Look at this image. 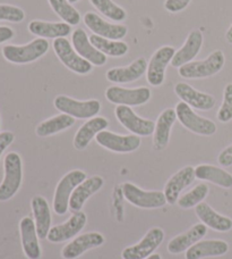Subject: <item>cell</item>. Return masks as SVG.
<instances>
[{"mask_svg":"<svg viewBox=\"0 0 232 259\" xmlns=\"http://www.w3.org/2000/svg\"><path fill=\"white\" fill-rule=\"evenodd\" d=\"M5 177L0 184V201H7L18 192L23 180L22 158L17 152H9L4 160Z\"/></svg>","mask_w":232,"mask_h":259,"instance_id":"6da1fadb","label":"cell"},{"mask_svg":"<svg viewBox=\"0 0 232 259\" xmlns=\"http://www.w3.org/2000/svg\"><path fill=\"white\" fill-rule=\"evenodd\" d=\"M50 44L48 40L38 38L25 46H5L3 56L6 61L13 64H29L38 61L48 53Z\"/></svg>","mask_w":232,"mask_h":259,"instance_id":"7a4b0ae2","label":"cell"},{"mask_svg":"<svg viewBox=\"0 0 232 259\" xmlns=\"http://www.w3.org/2000/svg\"><path fill=\"white\" fill-rule=\"evenodd\" d=\"M225 57L223 52L215 50L203 61L190 62L179 67V75L184 78H205L215 75L223 68Z\"/></svg>","mask_w":232,"mask_h":259,"instance_id":"3957f363","label":"cell"},{"mask_svg":"<svg viewBox=\"0 0 232 259\" xmlns=\"http://www.w3.org/2000/svg\"><path fill=\"white\" fill-rule=\"evenodd\" d=\"M86 180V174L80 169H74L60 180L54 191L53 210L57 215H65L68 211L72 193Z\"/></svg>","mask_w":232,"mask_h":259,"instance_id":"277c9868","label":"cell"},{"mask_svg":"<svg viewBox=\"0 0 232 259\" xmlns=\"http://www.w3.org/2000/svg\"><path fill=\"white\" fill-rule=\"evenodd\" d=\"M53 105L55 109H58L63 114H67L74 118L80 119L95 117L101 110L99 100L92 99L87 101H78L69 98L67 96L55 97Z\"/></svg>","mask_w":232,"mask_h":259,"instance_id":"5b68a950","label":"cell"},{"mask_svg":"<svg viewBox=\"0 0 232 259\" xmlns=\"http://www.w3.org/2000/svg\"><path fill=\"white\" fill-rule=\"evenodd\" d=\"M176 113H177L179 122L193 133L210 137L216 132V125L214 122L205 117L198 116L192 107L184 101L176 106Z\"/></svg>","mask_w":232,"mask_h":259,"instance_id":"8992f818","label":"cell"},{"mask_svg":"<svg viewBox=\"0 0 232 259\" xmlns=\"http://www.w3.org/2000/svg\"><path fill=\"white\" fill-rule=\"evenodd\" d=\"M53 50L59 61L62 62L68 69L81 75L90 73L93 65L85 61L74 49L71 42L66 38H58L53 40Z\"/></svg>","mask_w":232,"mask_h":259,"instance_id":"52a82bcc","label":"cell"},{"mask_svg":"<svg viewBox=\"0 0 232 259\" xmlns=\"http://www.w3.org/2000/svg\"><path fill=\"white\" fill-rule=\"evenodd\" d=\"M123 193L132 205L144 209H155L163 207L166 203L164 192L144 191L131 182L123 184Z\"/></svg>","mask_w":232,"mask_h":259,"instance_id":"ba28073f","label":"cell"},{"mask_svg":"<svg viewBox=\"0 0 232 259\" xmlns=\"http://www.w3.org/2000/svg\"><path fill=\"white\" fill-rule=\"evenodd\" d=\"M152 92L146 87L136 89H125L120 87H109L105 91V98L110 103L124 106H141L151 99Z\"/></svg>","mask_w":232,"mask_h":259,"instance_id":"9c48e42d","label":"cell"},{"mask_svg":"<svg viewBox=\"0 0 232 259\" xmlns=\"http://www.w3.org/2000/svg\"><path fill=\"white\" fill-rule=\"evenodd\" d=\"M115 117L124 127L138 137H148L154 133L155 123L150 119H144L134 113L129 106L119 105L114 110Z\"/></svg>","mask_w":232,"mask_h":259,"instance_id":"30bf717a","label":"cell"},{"mask_svg":"<svg viewBox=\"0 0 232 259\" xmlns=\"http://www.w3.org/2000/svg\"><path fill=\"white\" fill-rule=\"evenodd\" d=\"M175 54L176 50L173 47L164 46L157 49L151 57L146 69V78L151 85L160 87L164 82L165 68L172 62Z\"/></svg>","mask_w":232,"mask_h":259,"instance_id":"8fae6325","label":"cell"},{"mask_svg":"<svg viewBox=\"0 0 232 259\" xmlns=\"http://www.w3.org/2000/svg\"><path fill=\"white\" fill-rule=\"evenodd\" d=\"M164 232L160 228H153L146 233L141 241L132 247L124 249V259H146L153 255L155 249L163 242Z\"/></svg>","mask_w":232,"mask_h":259,"instance_id":"7c38bea8","label":"cell"},{"mask_svg":"<svg viewBox=\"0 0 232 259\" xmlns=\"http://www.w3.org/2000/svg\"><path fill=\"white\" fill-rule=\"evenodd\" d=\"M86 222L87 217L85 212H83L82 210L75 211L67 222L51 228L46 239H48V241L52 243L68 241L72 238L76 237L85 228Z\"/></svg>","mask_w":232,"mask_h":259,"instance_id":"4fadbf2b","label":"cell"},{"mask_svg":"<svg viewBox=\"0 0 232 259\" xmlns=\"http://www.w3.org/2000/svg\"><path fill=\"white\" fill-rule=\"evenodd\" d=\"M96 142L101 147L110 151L126 154L137 150L141 146V138L138 136H119L110 131H102L95 137Z\"/></svg>","mask_w":232,"mask_h":259,"instance_id":"5bb4252c","label":"cell"},{"mask_svg":"<svg viewBox=\"0 0 232 259\" xmlns=\"http://www.w3.org/2000/svg\"><path fill=\"white\" fill-rule=\"evenodd\" d=\"M85 25L96 35H100L102 38L110 40H120L127 35L128 29L122 24H112L104 21L95 13H86L84 17Z\"/></svg>","mask_w":232,"mask_h":259,"instance_id":"9a60e30c","label":"cell"},{"mask_svg":"<svg viewBox=\"0 0 232 259\" xmlns=\"http://www.w3.org/2000/svg\"><path fill=\"white\" fill-rule=\"evenodd\" d=\"M72 42L75 52L82 58L91 63L94 66H103L106 63V56L99 52L94 46L91 44L89 35L83 29H76L72 34Z\"/></svg>","mask_w":232,"mask_h":259,"instance_id":"2e32d148","label":"cell"},{"mask_svg":"<svg viewBox=\"0 0 232 259\" xmlns=\"http://www.w3.org/2000/svg\"><path fill=\"white\" fill-rule=\"evenodd\" d=\"M104 243V237L99 232L81 234L65 246L62 251L64 259H76L90 249L100 247Z\"/></svg>","mask_w":232,"mask_h":259,"instance_id":"e0dca14e","label":"cell"},{"mask_svg":"<svg viewBox=\"0 0 232 259\" xmlns=\"http://www.w3.org/2000/svg\"><path fill=\"white\" fill-rule=\"evenodd\" d=\"M175 92L184 103L199 110H210L215 106V98L211 95L197 91L187 83L180 82L175 87Z\"/></svg>","mask_w":232,"mask_h":259,"instance_id":"ac0fdd59","label":"cell"},{"mask_svg":"<svg viewBox=\"0 0 232 259\" xmlns=\"http://www.w3.org/2000/svg\"><path fill=\"white\" fill-rule=\"evenodd\" d=\"M195 178L196 177H195V168L193 166H186V167L176 173L166 182L164 187V196L166 202L170 203V205H173V203L177 202L180 193H182L184 189L189 187L194 182Z\"/></svg>","mask_w":232,"mask_h":259,"instance_id":"d6986e66","label":"cell"},{"mask_svg":"<svg viewBox=\"0 0 232 259\" xmlns=\"http://www.w3.org/2000/svg\"><path fill=\"white\" fill-rule=\"evenodd\" d=\"M20 232L22 247L25 256L29 259H40L41 248L39 243L38 232H36L35 222L31 217H24L20 222Z\"/></svg>","mask_w":232,"mask_h":259,"instance_id":"ffe728a7","label":"cell"},{"mask_svg":"<svg viewBox=\"0 0 232 259\" xmlns=\"http://www.w3.org/2000/svg\"><path fill=\"white\" fill-rule=\"evenodd\" d=\"M177 119L176 109L166 108L157 117L153 136V147L155 150H163L168 146L170 140V132L172 125Z\"/></svg>","mask_w":232,"mask_h":259,"instance_id":"44dd1931","label":"cell"},{"mask_svg":"<svg viewBox=\"0 0 232 259\" xmlns=\"http://www.w3.org/2000/svg\"><path fill=\"white\" fill-rule=\"evenodd\" d=\"M207 233V226L204 223L194 225L185 233L179 234L173 238L168 244V251L173 255H178L184 251H187L190 247L197 243L199 240L205 237Z\"/></svg>","mask_w":232,"mask_h":259,"instance_id":"7402d4cb","label":"cell"},{"mask_svg":"<svg viewBox=\"0 0 232 259\" xmlns=\"http://www.w3.org/2000/svg\"><path fill=\"white\" fill-rule=\"evenodd\" d=\"M203 46V34L199 30H193L187 36V40L178 52H176L171 65L173 67H182L183 65L190 63L201 52Z\"/></svg>","mask_w":232,"mask_h":259,"instance_id":"603a6c76","label":"cell"},{"mask_svg":"<svg viewBox=\"0 0 232 259\" xmlns=\"http://www.w3.org/2000/svg\"><path fill=\"white\" fill-rule=\"evenodd\" d=\"M147 69L145 58H137L127 67H114L106 72V78L112 83H129L138 80Z\"/></svg>","mask_w":232,"mask_h":259,"instance_id":"cb8c5ba5","label":"cell"},{"mask_svg":"<svg viewBox=\"0 0 232 259\" xmlns=\"http://www.w3.org/2000/svg\"><path fill=\"white\" fill-rule=\"evenodd\" d=\"M103 184L104 180L101 177H96V175L86 179L72 193L71 200H69V208L73 211H81L87 199L99 191L103 187Z\"/></svg>","mask_w":232,"mask_h":259,"instance_id":"d4e9b609","label":"cell"},{"mask_svg":"<svg viewBox=\"0 0 232 259\" xmlns=\"http://www.w3.org/2000/svg\"><path fill=\"white\" fill-rule=\"evenodd\" d=\"M109 122L104 117H93L85 122L78 128L74 138V147L77 150H83L90 145L92 139L96 137L100 132L104 131L108 127Z\"/></svg>","mask_w":232,"mask_h":259,"instance_id":"484cf974","label":"cell"},{"mask_svg":"<svg viewBox=\"0 0 232 259\" xmlns=\"http://www.w3.org/2000/svg\"><path fill=\"white\" fill-rule=\"evenodd\" d=\"M229 250V244L223 240L198 241L186 251V259H202L206 257L223 256Z\"/></svg>","mask_w":232,"mask_h":259,"instance_id":"4316f807","label":"cell"},{"mask_svg":"<svg viewBox=\"0 0 232 259\" xmlns=\"http://www.w3.org/2000/svg\"><path fill=\"white\" fill-rule=\"evenodd\" d=\"M31 206L32 210H33L38 237L41 240H44L48 237L51 223H52L49 203L42 196H35L32 199Z\"/></svg>","mask_w":232,"mask_h":259,"instance_id":"83f0119b","label":"cell"},{"mask_svg":"<svg viewBox=\"0 0 232 259\" xmlns=\"http://www.w3.org/2000/svg\"><path fill=\"white\" fill-rule=\"evenodd\" d=\"M27 27H29V31L32 34L38 35L43 39L66 38L72 32V25L65 22L50 23L43 21H31Z\"/></svg>","mask_w":232,"mask_h":259,"instance_id":"f1b7e54d","label":"cell"},{"mask_svg":"<svg viewBox=\"0 0 232 259\" xmlns=\"http://www.w3.org/2000/svg\"><path fill=\"white\" fill-rule=\"evenodd\" d=\"M195 211L198 219L201 220L207 228H210L217 232H228L232 230V220L229 217L216 212L207 203L201 202L195 207Z\"/></svg>","mask_w":232,"mask_h":259,"instance_id":"f546056e","label":"cell"},{"mask_svg":"<svg viewBox=\"0 0 232 259\" xmlns=\"http://www.w3.org/2000/svg\"><path fill=\"white\" fill-rule=\"evenodd\" d=\"M195 177L202 181H208L221 188H232V175L220 167L213 165H198L195 167Z\"/></svg>","mask_w":232,"mask_h":259,"instance_id":"4dcf8cb0","label":"cell"},{"mask_svg":"<svg viewBox=\"0 0 232 259\" xmlns=\"http://www.w3.org/2000/svg\"><path fill=\"white\" fill-rule=\"evenodd\" d=\"M75 124V118L69 116L67 114H60L57 116H53L46 121L40 123L38 126H36L35 133L38 137L44 138V137H50L53 136L55 133H59L64 131V130H67Z\"/></svg>","mask_w":232,"mask_h":259,"instance_id":"1f68e13d","label":"cell"},{"mask_svg":"<svg viewBox=\"0 0 232 259\" xmlns=\"http://www.w3.org/2000/svg\"><path fill=\"white\" fill-rule=\"evenodd\" d=\"M90 41L99 52L110 57H122L128 53L129 49L128 45L123 41L105 39L96 34L91 35Z\"/></svg>","mask_w":232,"mask_h":259,"instance_id":"d6a6232c","label":"cell"},{"mask_svg":"<svg viewBox=\"0 0 232 259\" xmlns=\"http://www.w3.org/2000/svg\"><path fill=\"white\" fill-rule=\"evenodd\" d=\"M53 12L69 25H77L81 22V14L72 6L68 0H48Z\"/></svg>","mask_w":232,"mask_h":259,"instance_id":"836d02e7","label":"cell"},{"mask_svg":"<svg viewBox=\"0 0 232 259\" xmlns=\"http://www.w3.org/2000/svg\"><path fill=\"white\" fill-rule=\"evenodd\" d=\"M90 2L102 15L114 22H122L127 17L126 11L115 5L112 0H90Z\"/></svg>","mask_w":232,"mask_h":259,"instance_id":"e575fe53","label":"cell"},{"mask_svg":"<svg viewBox=\"0 0 232 259\" xmlns=\"http://www.w3.org/2000/svg\"><path fill=\"white\" fill-rule=\"evenodd\" d=\"M208 193V187L206 184H198L195 187L192 191L184 194L183 197L178 199L179 207L184 208V209H189V208L196 207L198 203H201L204 199L206 198Z\"/></svg>","mask_w":232,"mask_h":259,"instance_id":"d590c367","label":"cell"},{"mask_svg":"<svg viewBox=\"0 0 232 259\" xmlns=\"http://www.w3.org/2000/svg\"><path fill=\"white\" fill-rule=\"evenodd\" d=\"M217 119L222 123H228L232 119V83L224 88L223 103L217 112Z\"/></svg>","mask_w":232,"mask_h":259,"instance_id":"8d00e7d4","label":"cell"},{"mask_svg":"<svg viewBox=\"0 0 232 259\" xmlns=\"http://www.w3.org/2000/svg\"><path fill=\"white\" fill-rule=\"evenodd\" d=\"M25 18V13L22 8L12 5H0V21L20 23Z\"/></svg>","mask_w":232,"mask_h":259,"instance_id":"74e56055","label":"cell"},{"mask_svg":"<svg viewBox=\"0 0 232 259\" xmlns=\"http://www.w3.org/2000/svg\"><path fill=\"white\" fill-rule=\"evenodd\" d=\"M192 0H165L164 8L170 13L182 12L188 6Z\"/></svg>","mask_w":232,"mask_h":259,"instance_id":"f35d334b","label":"cell"},{"mask_svg":"<svg viewBox=\"0 0 232 259\" xmlns=\"http://www.w3.org/2000/svg\"><path fill=\"white\" fill-rule=\"evenodd\" d=\"M14 140H15V136L12 132L6 131L0 133V158H2L4 151L12 145Z\"/></svg>","mask_w":232,"mask_h":259,"instance_id":"ab89813d","label":"cell"},{"mask_svg":"<svg viewBox=\"0 0 232 259\" xmlns=\"http://www.w3.org/2000/svg\"><path fill=\"white\" fill-rule=\"evenodd\" d=\"M217 161L223 167H229L232 165V145L226 147L225 149L220 152L219 157H217Z\"/></svg>","mask_w":232,"mask_h":259,"instance_id":"60d3db41","label":"cell"},{"mask_svg":"<svg viewBox=\"0 0 232 259\" xmlns=\"http://www.w3.org/2000/svg\"><path fill=\"white\" fill-rule=\"evenodd\" d=\"M14 34H15V32L9 26H0V45L13 39Z\"/></svg>","mask_w":232,"mask_h":259,"instance_id":"b9f144b4","label":"cell"},{"mask_svg":"<svg viewBox=\"0 0 232 259\" xmlns=\"http://www.w3.org/2000/svg\"><path fill=\"white\" fill-rule=\"evenodd\" d=\"M225 40L228 41L229 44L232 45V24H231V26L228 29V31H226V33H225Z\"/></svg>","mask_w":232,"mask_h":259,"instance_id":"7bdbcfd3","label":"cell"},{"mask_svg":"<svg viewBox=\"0 0 232 259\" xmlns=\"http://www.w3.org/2000/svg\"><path fill=\"white\" fill-rule=\"evenodd\" d=\"M146 259H162V258H161L159 253H153V255H151L150 257L146 258Z\"/></svg>","mask_w":232,"mask_h":259,"instance_id":"ee69618b","label":"cell"},{"mask_svg":"<svg viewBox=\"0 0 232 259\" xmlns=\"http://www.w3.org/2000/svg\"><path fill=\"white\" fill-rule=\"evenodd\" d=\"M68 2L71 3V4H75V3H77V2H78V0H68Z\"/></svg>","mask_w":232,"mask_h":259,"instance_id":"f6af8a7d","label":"cell"}]
</instances>
